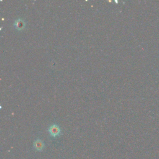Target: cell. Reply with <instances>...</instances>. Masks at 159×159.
<instances>
[{
	"label": "cell",
	"mask_w": 159,
	"mask_h": 159,
	"mask_svg": "<svg viewBox=\"0 0 159 159\" xmlns=\"http://www.w3.org/2000/svg\"><path fill=\"white\" fill-rule=\"evenodd\" d=\"M49 132L51 136L56 137L60 134L61 130L60 127L57 125H56V124H53V125L50 126L49 129Z\"/></svg>",
	"instance_id": "cell-1"
},
{
	"label": "cell",
	"mask_w": 159,
	"mask_h": 159,
	"mask_svg": "<svg viewBox=\"0 0 159 159\" xmlns=\"http://www.w3.org/2000/svg\"><path fill=\"white\" fill-rule=\"evenodd\" d=\"M14 26L18 31L23 30L26 27V22L22 19H16L14 23Z\"/></svg>",
	"instance_id": "cell-2"
},
{
	"label": "cell",
	"mask_w": 159,
	"mask_h": 159,
	"mask_svg": "<svg viewBox=\"0 0 159 159\" xmlns=\"http://www.w3.org/2000/svg\"><path fill=\"white\" fill-rule=\"evenodd\" d=\"M34 148H35L37 150L41 151L44 148V143L41 140L37 139L34 142Z\"/></svg>",
	"instance_id": "cell-3"
}]
</instances>
